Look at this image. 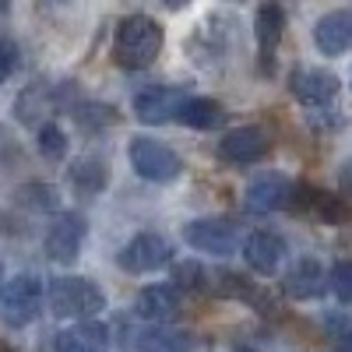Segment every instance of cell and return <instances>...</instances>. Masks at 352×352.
Segmentation results:
<instances>
[{
	"label": "cell",
	"instance_id": "31",
	"mask_svg": "<svg viewBox=\"0 0 352 352\" xmlns=\"http://www.w3.org/2000/svg\"><path fill=\"white\" fill-rule=\"evenodd\" d=\"M0 278H4V272H0Z\"/></svg>",
	"mask_w": 352,
	"mask_h": 352
},
{
	"label": "cell",
	"instance_id": "27",
	"mask_svg": "<svg viewBox=\"0 0 352 352\" xmlns=\"http://www.w3.org/2000/svg\"><path fill=\"white\" fill-rule=\"evenodd\" d=\"M338 187H342V194H349V197H352V155L338 166Z\"/></svg>",
	"mask_w": 352,
	"mask_h": 352
},
{
	"label": "cell",
	"instance_id": "4",
	"mask_svg": "<svg viewBox=\"0 0 352 352\" xmlns=\"http://www.w3.org/2000/svg\"><path fill=\"white\" fill-rule=\"evenodd\" d=\"M127 159H131V169L148 184H169L184 173V159L159 138H144V134L131 138Z\"/></svg>",
	"mask_w": 352,
	"mask_h": 352
},
{
	"label": "cell",
	"instance_id": "30",
	"mask_svg": "<svg viewBox=\"0 0 352 352\" xmlns=\"http://www.w3.org/2000/svg\"><path fill=\"white\" fill-rule=\"evenodd\" d=\"M0 8H8V0H0Z\"/></svg>",
	"mask_w": 352,
	"mask_h": 352
},
{
	"label": "cell",
	"instance_id": "20",
	"mask_svg": "<svg viewBox=\"0 0 352 352\" xmlns=\"http://www.w3.org/2000/svg\"><path fill=\"white\" fill-rule=\"evenodd\" d=\"M138 352H190V338L176 328H144Z\"/></svg>",
	"mask_w": 352,
	"mask_h": 352
},
{
	"label": "cell",
	"instance_id": "24",
	"mask_svg": "<svg viewBox=\"0 0 352 352\" xmlns=\"http://www.w3.org/2000/svg\"><path fill=\"white\" fill-rule=\"evenodd\" d=\"M328 285L342 303H352V261H338L328 272Z\"/></svg>",
	"mask_w": 352,
	"mask_h": 352
},
{
	"label": "cell",
	"instance_id": "8",
	"mask_svg": "<svg viewBox=\"0 0 352 352\" xmlns=\"http://www.w3.org/2000/svg\"><path fill=\"white\" fill-rule=\"evenodd\" d=\"M272 152V134L268 127L261 124H247V127H232L219 138L215 144V155L222 162H232V166H247V162H257Z\"/></svg>",
	"mask_w": 352,
	"mask_h": 352
},
{
	"label": "cell",
	"instance_id": "1",
	"mask_svg": "<svg viewBox=\"0 0 352 352\" xmlns=\"http://www.w3.org/2000/svg\"><path fill=\"white\" fill-rule=\"evenodd\" d=\"M162 53V25L148 14H131L116 25L113 36V60L124 71H144Z\"/></svg>",
	"mask_w": 352,
	"mask_h": 352
},
{
	"label": "cell",
	"instance_id": "26",
	"mask_svg": "<svg viewBox=\"0 0 352 352\" xmlns=\"http://www.w3.org/2000/svg\"><path fill=\"white\" fill-rule=\"evenodd\" d=\"M18 71V46L14 43H0V85Z\"/></svg>",
	"mask_w": 352,
	"mask_h": 352
},
{
	"label": "cell",
	"instance_id": "11",
	"mask_svg": "<svg viewBox=\"0 0 352 352\" xmlns=\"http://www.w3.org/2000/svg\"><path fill=\"white\" fill-rule=\"evenodd\" d=\"M289 197H292V180L285 173H278V169L257 173L254 180L247 184V208H254V212L289 208Z\"/></svg>",
	"mask_w": 352,
	"mask_h": 352
},
{
	"label": "cell",
	"instance_id": "17",
	"mask_svg": "<svg viewBox=\"0 0 352 352\" xmlns=\"http://www.w3.org/2000/svg\"><path fill=\"white\" fill-rule=\"evenodd\" d=\"M180 310V289L176 285H166V282H155V285H144L134 300V314L141 320H166Z\"/></svg>",
	"mask_w": 352,
	"mask_h": 352
},
{
	"label": "cell",
	"instance_id": "3",
	"mask_svg": "<svg viewBox=\"0 0 352 352\" xmlns=\"http://www.w3.org/2000/svg\"><path fill=\"white\" fill-rule=\"evenodd\" d=\"M43 300H46V292H43L39 275H32V272L14 275L4 285V292H0V324L4 328H28L39 317Z\"/></svg>",
	"mask_w": 352,
	"mask_h": 352
},
{
	"label": "cell",
	"instance_id": "2",
	"mask_svg": "<svg viewBox=\"0 0 352 352\" xmlns=\"http://www.w3.org/2000/svg\"><path fill=\"white\" fill-rule=\"evenodd\" d=\"M46 300H50V310L64 320H88L106 307L102 289L92 278H81V275H56L50 282Z\"/></svg>",
	"mask_w": 352,
	"mask_h": 352
},
{
	"label": "cell",
	"instance_id": "14",
	"mask_svg": "<svg viewBox=\"0 0 352 352\" xmlns=\"http://www.w3.org/2000/svg\"><path fill=\"white\" fill-rule=\"evenodd\" d=\"M184 96L176 88H166V85H152V88H141L134 96V116L141 124H166V120H176V109H180Z\"/></svg>",
	"mask_w": 352,
	"mask_h": 352
},
{
	"label": "cell",
	"instance_id": "10",
	"mask_svg": "<svg viewBox=\"0 0 352 352\" xmlns=\"http://www.w3.org/2000/svg\"><path fill=\"white\" fill-rule=\"evenodd\" d=\"M289 88H292V96H296L303 106L320 109V106L335 102V96L342 92V81H338V74L320 71V67H296L292 78H289Z\"/></svg>",
	"mask_w": 352,
	"mask_h": 352
},
{
	"label": "cell",
	"instance_id": "16",
	"mask_svg": "<svg viewBox=\"0 0 352 352\" xmlns=\"http://www.w3.org/2000/svg\"><path fill=\"white\" fill-rule=\"evenodd\" d=\"M328 285V272L317 257H300L285 272V296L292 300H317Z\"/></svg>",
	"mask_w": 352,
	"mask_h": 352
},
{
	"label": "cell",
	"instance_id": "29",
	"mask_svg": "<svg viewBox=\"0 0 352 352\" xmlns=\"http://www.w3.org/2000/svg\"><path fill=\"white\" fill-rule=\"evenodd\" d=\"M232 352H254V349H247V345H236V349H232Z\"/></svg>",
	"mask_w": 352,
	"mask_h": 352
},
{
	"label": "cell",
	"instance_id": "25",
	"mask_svg": "<svg viewBox=\"0 0 352 352\" xmlns=\"http://www.w3.org/2000/svg\"><path fill=\"white\" fill-rule=\"evenodd\" d=\"M53 352H99V349H92L78 331H64L53 338Z\"/></svg>",
	"mask_w": 352,
	"mask_h": 352
},
{
	"label": "cell",
	"instance_id": "15",
	"mask_svg": "<svg viewBox=\"0 0 352 352\" xmlns=\"http://www.w3.org/2000/svg\"><path fill=\"white\" fill-rule=\"evenodd\" d=\"M314 43L324 56H342L352 50V8L331 11L314 25Z\"/></svg>",
	"mask_w": 352,
	"mask_h": 352
},
{
	"label": "cell",
	"instance_id": "9",
	"mask_svg": "<svg viewBox=\"0 0 352 352\" xmlns=\"http://www.w3.org/2000/svg\"><path fill=\"white\" fill-rule=\"evenodd\" d=\"M289 208L292 212H303V215H310L317 222H328V226H342V222L352 219V208L338 194H328V190L310 187V184H292Z\"/></svg>",
	"mask_w": 352,
	"mask_h": 352
},
{
	"label": "cell",
	"instance_id": "6",
	"mask_svg": "<svg viewBox=\"0 0 352 352\" xmlns=\"http://www.w3.org/2000/svg\"><path fill=\"white\" fill-rule=\"evenodd\" d=\"M184 240L212 257H229L240 250V226L232 219H194L184 226Z\"/></svg>",
	"mask_w": 352,
	"mask_h": 352
},
{
	"label": "cell",
	"instance_id": "21",
	"mask_svg": "<svg viewBox=\"0 0 352 352\" xmlns=\"http://www.w3.org/2000/svg\"><path fill=\"white\" fill-rule=\"evenodd\" d=\"M36 148H39V155H43V159L60 162V159L67 155V148H71V141H67V134H64V127H60V124L46 120V124L36 131Z\"/></svg>",
	"mask_w": 352,
	"mask_h": 352
},
{
	"label": "cell",
	"instance_id": "7",
	"mask_svg": "<svg viewBox=\"0 0 352 352\" xmlns=\"http://www.w3.org/2000/svg\"><path fill=\"white\" fill-rule=\"evenodd\" d=\"M88 236V222L78 212H60L53 219V226L46 229V257L60 268H71V264L81 257V243Z\"/></svg>",
	"mask_w": 352,
	"mask_h": 352
},
{
	"label": "cell",
	"instance_id": "18",
	"mask_svg": "<svg viewBox=\"0 0 352 352\" xmlns=\"http://www.w3.org/2000/svg\"><path fill=\"white\" fill-rule=\"evenodd\" d=\"M67 176H71V187H74L78 194H88V197H96V194H102V190L109 187V166H106V159H99V155H81V159H74Z\"/></svg>",
	"mask_w": 352,
	"mask_h": 352
},
{
	"label": "cell",
	"instance_id": "5",
	"mask_svg": "<svg viewBox=\"0 0 352 352\" xmlns=\"http://www.w3.org/2000/svg\"><path fill=\"white\" fill-rule=\"evenodd\" d=\"M173 261V243L159 232H134V236L120 247L116 264L127 275H144V272H159L162 264Z\"/></svg>",
	"mask_w": 352,
	"mask_h": 352
},
{
	"label": "cell",
	"instance_id": "19",
	"mask_svg": "<svg viewBox=\"0 0 352 352\" xmlns=\"http://www.w3.org/2000/svg\"><path fill=\"white\" fill-rule=\"evenodd\" d=\"M176 120L190 131H212L222 124V106L215 99H204V96H194V99H184L180 109H176Z\"/></svg>",
	"mask_w": 352,
	"mask_h": 352
},
{
	"label": "cell",
	"instance_id": "12",
	"mask_svg": "<svg viewBox=\"0 0 352 352\" xmlns=\"http://www.w3.org/2000/svg\"><path fill=\"white\" fill-rule=\"evenodd\" d=\"M254 32H257V60H261V74H272L275 67V53H278V43H282V32H285V11L268 0L257 18H254Z\"/></svg>",
	"mask_w": 352,
	"mask_h": 352
},
{
	"label": "cell",
	"instance_id": "28",
	"mask_svg": "<svg viewBox=\"0 0 352 352\" xmlns=\"http://www.w3.org/2000/svg\"><path fill=\"white\" fill-rule=\"evenodd\" d=\"M338 352H352V331H345V335H342V342H338Z\"/></svg>",
	"mask_w": 352,
	"mask_h": 352
},
{
	"label": "cell",
	"instance_id": "13",
	"mask_svg": "<svg viewBox=\"0 0 352 352\" xmlns=\"http://www.w3.org/2000/svg\"><path fill=\"white\" fill-rule=\"evenodd\" d=\"M243 261L257 275H275L285 261V240L275 229H254L243 243Z\"/></svg>",
	"mask_w": 352,
	"mask_h": 352
},
{
	"label": "cell",
	"instance_id": "23",
	"mask_svg": "<svg viewBox=\"0 0 352 352\" xmlns=\"http://www.w3.org/2000/svg\"><path fill=\"white\" fill-rule=\"evenodd\" d=\"M176 289L180 292H201L204 285H208V268H201V264L194 261H184V264H176V275H173Z\"/></svg>",
	"mask_w": 352,
	"mask_h": 352
},
{
	"label": "cell",
	"instance_id": "22",
	"mask_svg": "<svg viewBox=\"0 0 352 352\" xmlns=\"http://www.w3.org/2000/svg\"><path fill=\"white\" fill-rule=\"evenodd\" d=\"M74 116H78V124H81L85 131H92V134H99L106 124H116V120H120V113L109 109L106 102H81V106L74 109Z\"/></svg>",
	"mask_w": 352,
	"mask_h": 352
}]
</instances>
